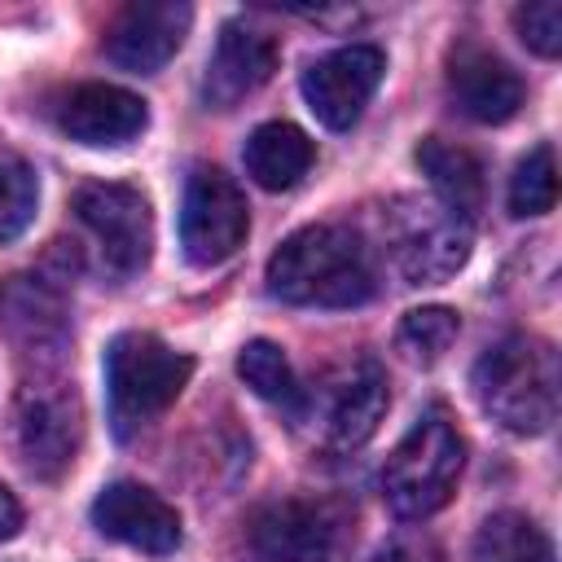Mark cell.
Masks as SVG:
<instances>
[{
	"label": "cell",
	"mask_w": 562,
	"mask_h": 562,
	"mask_svg": "<svg viewBox=\"0 0 562 562\" xmlns=\"http://www.w3.org/2000/svg\"><path fill=\"white\" fill-rule=\"evenodd\" d=\"M149 110L119 83H79L57 105V127L79 145H127L145 132Z\"/></svg>",
	"instance_id": "15"
},
{
	"label": "cell",
	"mask_w": 562,
	"mask_h": 562,
	"mask_svg": "<svg viewBox=\"0 0 562 562\" xmlns=\"http://www.w3.org/2000/svg\"><path fill=\"white\" fill-rule=\"evenodd\" d=\"M382 70H386V57L373 44L334 48L303 70V101L325 127L347 132L364 114V105L373 101Z\"/></svg>",
	"instance_id": "9"
},
{
	"label": "cell",
	"mask_w": 562,
	"mask_h": 562,
	"mask_svg": "<svg viewBox=\"0 0 562 562\" xmlns=\"http://www.w3.org/2000/svg\"><path fill=\"white\" fill-rule=\"evenodd\" d=\"M351 536V509L325 496L268 501L246 518V544L259 562H338Z\"/></svg>",
	"instance_id": "6"
},
{
	"label": "cell",
	"mask_w": 562,
	"mask_h": 562,
	"mask_svg": "<svg viewBox=\"0 0 562 562\" xmlns=\"http://www.w3.org/2000/svg\"><path fill=\"white\" fill-rule=\"evenodd\" d=\"M246 233H250L246 193L220 167H198L189 176L184 202H180V246H184V259L198 263V268H215V263L237 255Z\"/></svg>",
	"instance_id": "7"
},
{
	"label": "cell",
	"mask_w": 562,
	"mask_h": 562,
	"mask_svg": "<svg viewBox=\"0 0 562 562\" xmlns=\"http://www.w3.org/2000/svg\"><path fill=\"white\" fill-rule=\"evenodd\" d=\"M13 430H18V452H22L26 470L40 474V479H57L75 461V448H79V400H75V391H66L61 382L22 386Z\"/></svg>",
	"instance_id": "10"
},
{
	"label": "cell",
	"mask_w": 562,
	"mask_h": 562,
	"mask_svg": "<svg viewBox=\"0 0 562 562\" xmlns=\"http://www.w3.org/2000/svg\"><path fill=\"white\" fill-rule=\"evenodd\" d=\"M0 334L26 356H57L70 334L61 294L40 277L0 281Z\"/></svg>",
	"instance_id": "17"
},
{
	"label": "cell",
	"mask_w": 562,
	"mask_h": 562,
	"mask_svg": "<svg viewBox=\"0 0 562 562\" xmlns=\"http://www.w3.org/2000/svg\"><path fill=\"white\" fill-rule=\"evenodd\" d=\"M448 97L474 123H505L522 105V79L492 48L461 40L448 53Z\"/></svg>",
	"instance_id": "12"
},
{
	"label": "cell",
	"mask_w": 562,
	"mask_h": 562,
	"mask_svg": "<svg viewBox=\"0 0 562 562\" xmlns=\"http://www.w3.org/2000/svg\"><path fill=\"white\" fill-rule=\"evenodd\" d=\"M237 373H241V382H246L259 400L281 404V408H290L294 417H303L307 395H303V386H299V378H294V364L285 360V351H281L277 342H268V338L246 342V347L237 351Z\"/></svg>",
	"instance_id": "21"
},
{
	"label": "cell",
	"mask_w": 562,
	"mask_h": 562,
	"mask_svg": "<svg viewBox=\"0 0 562 562\" xmlns=\"http://www.w3.org/2000/svg\"><path fill=\"white\" fill-rule=\"evenodd\" d=\"M391 404L386 373L373 360H356L325 378L321 386V439L334 452H356L373 439Z\"/></svg>",
	"instance_id": "11"
},
{
	"label": "cell",
	"mask_w": 562,
	"mask_h": 562,
	"mask_svg": "<svg viewBox=\"0 0 562 562\" xmlns=\"http://www.w3.org/2000/svg\"><path fill=\"white\" fill-rule=\"evenodd\" d=\"M189 4H127L105 26V57L132 75H154L176 57V48L189 35Z\"/></svg>",
	"instance_id": "13"
},
{
	"label": "cell",
	"mask_w": 562,
	"mask_h": 562,
	"mask_svg": "<svg viewBox=\"0 0 562 562\" xmlns=\"http://www.w3.org/2000/svg\"><path fill=\"white\" fill-rule=\"evenodd\" d=\"M382 237L408 285H439L470 259V220L435 198H391L382 211Z\"/></svg>",
	"instance_id": "5"
},
{
	"label": "cell",
	"mask_w": 562,
	"mask_h": 562,
	"mask_svg": "<svg viewBox=\"0 0 562 562\" xmlns=\"http://www.w3.org/2000/svg\"><path fill=\"white\" fill-rule=\"evenodd\" d=\"M514 26H518V40L531 53H540V57H558L562 53V4L558 0L522 4L514 13Z\"/></svg>",
	"instance_id": "25"
},
{
	"label": "cell",
	"mask_w": 562,
	"mask_h": 562,
	"mask_svg": "<svg viewBox=\"0 0 562 562\" xmlns=\"http://www.w3.org/2000/svg\"><path fill=\"white\" fill-rule=\"evenodd\" d=\"M470 558L474 562H558L544 527H536L518 509H501V514L483 518V527L474 531Z\"/></svg>",
	"instance_id": "20"
},
{
	"label": "cell",
	"mask_w": 562,
	"mask_h": 562,
	"mask_svg": "<svg viewBox=\"0 0 562 562\" xmlns=\"http://www.w3.org/2000/svg\"><path fill=\"white\" fill-rule=\"evenodd\" d=\"M75 215L88 228V237L97 241V255L114 277H132L149 263L154 215H149V202L140 189L114 184V180L83 184L75 193Z\"/></svg>",
	"instance_id": "8"
},
{
	"label": "cell",
	"mask_w": 562,
	"mask_h": 562,
	"mask_svg": "<svg viewBox=\"0 0 562 562\" xmlns=\"http://www.w3.org/2000/svg\"><path fill=\"white\" fill-rule=\"evenodd\" d=\"M465 443L448 408H426L382 465V496L400 518H430L457 492Z\"/></svg>",
	"instance_id": "4"
},
{
	"label": "cell",
	"mask_w": 562,
	"mask_h": 562,
	"mask_svg": "<svg viewBox=\"0 0 562 562\" xmlns=\"http://www.w3.org/2000/svg\"><path fill=\"white\" fill-rule=\"evenodd\" d=\"M35 206H40V184L31 162L13 149H0V246L26 233V224L35 220Z\"/></svg>",
	"instance_id": "23"
},
{
	"label": "cell",
	"mask_w": 562,
	"mask_h": 562,
	"mask_svg": "<svg viewBox=\"0 0 562 562\" xmlns=\"http://www.w3.org/2000/svg\"><path fill=\"white\" fill-rule=\"evenodd\" d=\"M457 312L452 307H413L400 329H395V351L408 360V364H435L452 342H457Z\"/></svg>",
	"instance_id": "22"
},
{
	"label": "cell",
	"mask_w": 562,
	"mask_h": 562,
	"mask_svg": "<svg viewBox=\"0 0 562 562\" xmlns=\"http://www.w3.org/2000/svg\"><path fill=\"white\" fill-rule=\"evenodd\" d=\"M373 562H443V549L435 540H426V536H400Z\"/></svg>",
	"instance_id": "26"
},
{
	"label": "cell",
	"mask_w": 562,
	"mask_h": 562,
	"mask_svg": "<svg viewBox=\"0 0 562 562\" xmlns=\"http://www.w3.org/2000/svg\"><path fill=\"white\" fill-rule=\"evenodd\" d=\"M193 360L184 351H171L162 338L127 329L105 347V400L114 435L127 439L145 430L158 413L176 404V395L189 386Z\"/></svg>",
	"instance_id": "3"
},
{
	"label": "cell",
	"mask_w": 562,
	"mask_h": 562,
	"mask_svg": "<svg viewBox=\"0 0 562 562\" xmlns=\"http://www.w3.org/2000/svg\"><path fill=\"white\" fill-rule=\"evenodd\" d=\"M272 70H277V44L246 22H228L215 40V53L206 57L202 97L215 110H233L255 88H263Z\"/></svg>",
	"instance_id": "16"
},
{
	"label": "cell",
	"mask_w": 562,
	"mask_h": 562,
	"mask_svg": "<svg viewBox=\"0 0 562 562\" xmlns=\"http://www.w3.org/2000/svg\"><path fill=\"white\" fill-rule=\"evenodd\" d=\"M241 162H246V176H250L259 189L281 193V189H294V184L312 171L316 149H312L307 132L294 127V123H259V127L246 136Z\"/></svg>",
	"instance_id": "18"
},
{
	"label": "cell",
	"mask_w": 562,
	"mask_h": 562,
	"mask_svg": "<svg viewBox=\"0 0 562 562\" xmlns=\"http://www.w3.org/2000/svg\"><path fill=\"white\" fill-rule=\"evenodd\" d=\"M92 527L140 553H171L180 544V514L140 483H110L92 501Z\"/></svg>",
	"instance_id": "14"
},
{
	"label": "cell",
	"mask_w": 562,
	"mask_h": 562,
	"mask_svg": "<svg viewBox=\"0 0 562 562\" xmlns=\"http://www.w3.org/2000/svg\"><path fill=\"white\" fill-rule=\"evenodd\" d=\"M417 167L426 171L435 202H443L461 220L483 211V162L465 145H452L443 136H426L417 145Z\"/></svg>",
	"instance_id": "19"
},
{
	"label": "cell",
	"mask_w": 562,
	"mask_h": 562,
	"mask_svg": "<svg viewBox=\"0 0 562 562\" xmlns=\"http://www.w3.org/2000/svg\"><path fill=\"white\" fill-rule=\"evenodd\" d=\"M483 413L514 435H544L558 417V351L536 334H509L474 364Z\"/></svg>",
	"instance_id": "2"
},
{
	"label": "cell",
	"mask_w": 562,
	"mask_h": 562,
	"mask_svg": "<svg viewBox=\"0 0 562 562\" xmlns=\"http://www.w3.org/2000/svg\"><path fill=\"white\" fill-rule=\"evenodd\" d=\"M263 281L294 307H356L373 294V259L351 228L307 224L272 250Z\"/></svg>",
	"instance_id": "1"
},
{
	"label": "cell",
	"mask_w": 562,
	"mask_h": 562,
	"mask_svg": "<svg viewBox=\"0 0 562 562\" xmlns=\"http://www.w3.org/2000/svg\"><path fill=\"white\" fill-rule=\"evenodd\" d=\"M18 527H22V505H18V496L0 483V544H4V540H13V536H18Z\"/></svg>",
	"instance_id": "27"
},
{
	"label": "cell",
	"mask_w": 562,
	"mask_h": 562,
	"mask_svg": "<svg viewBox=\"0 0 562 562\" xmlns=\"http://www.w3.org/2000/svg\"><path fill=\"white\" fill-rule=\"evenodd\" d=\"M558 202V162H553V145H536L509 176V215L527 220V215H544Z\"/></svg>",
	"instance_id": "24"
}]
</instances>
